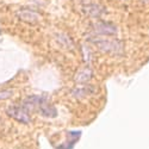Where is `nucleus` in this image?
Returning a JSON list of instances; mask_svg holds the SVG:
<instances>
[{
	"instance_id": "obj_1",
	"label": "nucleus",
	"mask_w": 149,
	"mask_h": 149,
	"mask_svg": "<svg viewBox=\"0 0 149 149\" xmlns=\"http://www.w3.org/2000/svg\"><path fill=\"white\" fill-rule=\"evenodd\" d=\"M6 112L10 117L15 118L16 120H18L20 123H29L30 122V116L28 113V111L22 105L20 106L19 105H12L6 110Z\"/></svg>"
},
{
	"instance_id": "obj_2",
	"label": "nucleus",
	"mask_w": 149,
	"mask_h": 149,
	"mask_svg": "<svg viewBox=\"0 0 149 149\" xmlns=\"http://www.w3.org/2000/svg\"><path fill=\"white\" fill-rule=\"evenodd\" d=\"M99 48L102 49V50H105L107 53H122L123 50V44L119 42V41H113V40H111V41H107V40H99L98 41H93Z\"/></svg>"
},
{
	"instance_id": "obj_3",
	"label": "nucleus",
	"mask_w": 149,
	"mask_h": 149,
	"mask_svg": "<svg viewBox=\"0 0 149 149\" xmlns=\"http://www.w3.org/2000/svg\"><path fill=\"white\" fill-rule=\"evenodd\" d=\"M94 30L97 33H103V35H113L117 32V28L112 24L107 23H97L94 25Z\"/></svg>"
},
{
	"instance_id": "obj_4",
	"label": "nucleus",
	"mask_w": 149,
	"mask_h": 149,
	"mask_svg": "<svg viewBox=\"0 0 149 149\" xmlns=\"http://www.w3.org/2000/svg\"><path fill=\"white\" fill-rule=\"evenodd\" d=\"M19 17L25 20V22H30V23H33V22H37L40 18V16L36 13L35 11H30V10H26V11H20L19 12Z\"/></svg>"
},
{
	"instance_id": "obj_5",
	"label": "nucleus",
	"mask_w": 149,
	"mask_h": 149,
	"mask_svg": "<svg viewBox=\"0 0 149 149\" xmlns=\"http://www.w3.org/2000/svg\"><path fill=\"white\" fill-rule=\"evenodd\" d=\"M90 78H91V70L90 69H84L75 77V80L79 81V82H84L86 80H88Z\"/></svg>"
},
{
	"instance_id": "obj_6",
	"label": "nucleus",
	"mask_w": 149,
	"mask_h": 149,
	"mask_svg": "<svg viewBox=\"0 0 149 149\" xmlns=\"http://www.w3.org/2000/svg\"><path fill=\"white\" fill-rule=\"evenodd\" d=\"M12 95V91H0V100H4V99H7Z\"/></svg>"
},
{
	"instance_id": "obj_7",
	"label": "nucleus",
	"mask_w": 149,
	"mask_h": 149,
	"mask_svg": "<svg viewBox=\"0 0 149 149\" xmlns=\"http://www.w3.org/2000/svg\"><path fill=\"white\" fill-rule=\"evenodd\" d=\"M146 1H147V0H146Z\"/></svg>"
}]
</instances>
